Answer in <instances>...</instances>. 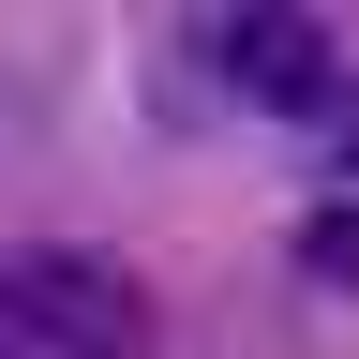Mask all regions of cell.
<instances>
[{
    "label": "cell",
    "mask_w": 359,
    "mask_h": 359,
    "mask_svg": "<svg viewBox=\"0 0 359 359\" xmlns=\"http://www.w3.org/2000/svg\"><path fill=\"white\" fill-rule=\"evenodd\" d=\"M0 299H15L60 359H150V285H135L105 240H15L0 255Z\"/></svg>",
    "instance_id": "6da1fadb"
},
{
    "label": "cell",
    "mask_w": 359,
    "mask_h": 359,
    "mask_svg": "<svg viewBox=\"0 0 359 359\" xmlns=\"http://www.w3.org/2000/svg\"><path fill=\"white\" fill-rule=\"evenodd\" d=\"M195 60H224L240 105H344V45H330V15H210Z\"/></svg>",
    "instance_id": "7a4b0ae2"
},
{
    "label": "cell",
    "mask_w": 359,
    "mask_h": 359,
    "mask_svg": "<svg viewBox=\"0 0 359 359\" xmlns=\"http://www.w3.org/2000/svg\"><path fill=\"white\" fill-rule=\"evenodd\" d=\"M299 269H330V285H359V224L330 210V224H299Z\"/></svg>",
    "instance_id": "3957f363"
},
{
    "label": "cell",
    "mask_w": 359,
    "mask_h": 359,
    "mask_svg": "<svg viewBox=\"0 0 359 359\" xmlns=\"http://www.w3.org/2000/svg\"><path fill=\"white\" fill-rule=\"evenodd\" d=\"M0 359H60V344H45V330H30V314H15V299H0Z\"/></svg>",
    "instance_id": "277c9868"
},
{
    "label": "cell",
    "mask_w": 359,
    "mask_h": 359,
    "mask_svg": "<svg viewBox=\"0 0 359 359\" xmlns=\"http://www.w3.org/2000/svg\"><path fill=\"white\" fill-rule=\"evenodd\" d=\"M344 180H359V105H344Z\"/></svg>",
    "instance_id": "5b68a950"
}]
</instances>
